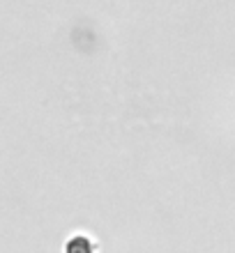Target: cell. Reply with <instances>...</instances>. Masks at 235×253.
Segmentation results:
<instances>
[{
  "label": "cell",
  "instance_id": "obj_1",
  "mask_svg": "<svg viewBox=\"0 0 235 253\" xmlns=\"http://www.w3.org/2000/svg\"><path fill=\"white\" fill-rule=\"evenodd\" d=\"M65 253H93V244H90V240H88V237L76 235V237H72V240L67 242Z\"/></svg>",
  "mask_w": 235,
  "mask_h": 253
}]
</instances>
